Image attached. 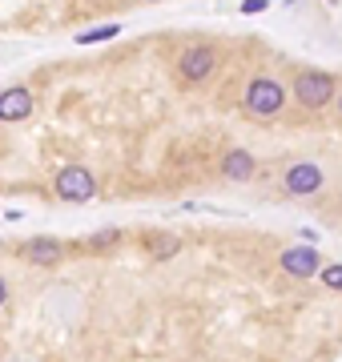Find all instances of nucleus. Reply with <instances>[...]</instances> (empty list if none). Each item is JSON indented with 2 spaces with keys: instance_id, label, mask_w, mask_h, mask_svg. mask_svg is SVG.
<instances>
[{
  "instance_id": "4",
  "label": "nucleus",
  "mask_w": 342,
  "mask_h": 362,
  "mask_svg": "<svg viewBox=\"0 0 342 362\" xmlns=\"http://www.w3.org/2000/svg\"><path fill=\"white\" fill-rule=\"evenodd\" d=\"M177 69H182L185 81H206L218 69V49H210V45H189L182 52V61H177Z\"/></svg>"
},
{
  "instance_id": "13",
  "label": "nucleus",
  "mask_w": 342,
  "mask_h": 362,
  "mask_svg": "<svg viewBox=\"0 0 342 362\" xmlns=\"http://www.w3.org/2000/svg\"><path fill=\"white\" fill-rule=\"evenodd\" d=\"M113 242H117V230H105V233H97V238H93V250L113 246Z\"/></svg>"
},
{
  "instance_id": "6",
  "label": "nucleus",
  "mask_w": 342,
  "mask_h": 362,
  "mask_svg": "<svg viewBox=\"0 0 342 362\" xmlns=\"http://www.w3.org/2000/svg\"><path fill=\"white\" fill-rule=\"evenodd\" d=\"M318 250L314 246H290L286 254H282V270L294 274V278H310V274H318Z\"/></svg>"
},
{
  "instance_id": "1",
  "label": "nucleus",
  "mask_w": 342,
  "mask_h": 362,
  "mask_svg": "<svg viewBox=\"0 0 342 362\" xmlns=\"http://www.w3.org/2000/svg\"><path fill=\"white\" fill-rule=\"evenodd\" d=\"M282 105H286V89L274 77H254L246 85V109L254 117H274Z\"/></svg>"
},
{
  "instance_id": "10",
  "label": "nucleus",
  "mask_w": 342,
  "mask_h": 362,
  "mask_svg": "<svg viewBox=\"0 0 342 362\" xmlns=\"http://www.w3.org/2000/svg\"><path fill=\"white\" fill-rule=\"evenodd\" d=\"M149 250H153L158 262H170L173 254L182 250V238H173V233H153V238H149Z\"/></svg>"
},
{
  "instance_id": "5",
  "label": "nucleus",
  "mask_w": 342,
  "mask_h": 362,
  "mask_svg": "<svg viewBox=\"0 0 342 362\" xmlns=\"http://www.w3.org/2000/svg\"><path fill=\"white\" fill-rule=\"evenodd\" d=\"M322 169L314 165V161H298V165H290L286 169V194H294V197H310V194H318L322 189Z\"/></svg>"
},
{
  "instance_id": "8",
  "label": "nucleus",
  "mask_w": 342,
  "mask_h": 362,
  "mask_svg": "<svg viewBox=\"0 0 342 362\" xmlns=\"http://www.w3.org/2000/svg\"><path fill=\"white\" fill-rule=\"evenodd\" d=\"M61 254H65L61 238H28V246H25V258L33 266H53V262H61Z\"/></svg>"
},
{
  "instance_id": "11",
  "label": "nucleus",
  "mask_w": 342,
  "mask_h": 362,
  "mask_svg": "<svg viewBox=\"0 0 342 362\" xmlns=\"http://www.w3.org/2000/svg\"><path fill=\"white\" fill-rule=\"evenodd\" d=\"M121 33V25H101V28H93V33H81L77 45H93V40H113Z\"/></svg>"
},
{
  "instance_id": "9",
  "label": "nucleus",
  "mask_w": 342,
  "mask_h": 362,
  "mask_svg": "<svg viewBox=\"0 0 342 362\" xmlns=\"http://www.w3.org/2000/svg\"><path fill=\"white\" fill-rule=\"evenodd\" d=\"M254 169H258V161H254L250 149H230V153L222 157V173L230 181H246L254 177Z\"/></svg>"
},
{
  "instance_id": "15",
  "label": "nucleus",
  "mask_w": 342,
  "mask_h": 362,
  "mask_svg": "<svg viewBox=\"0 0 342 362\" xmlns=\"http://www.w3.org/2000/svg\"><path fill=\"white\" fill-rule=\"evenodd\" d=\"M4 298H8V286H4V278H0V306H4Z\"/></svg>"
},
{
  "instance_id": "14",
  "label": "nucleus",
  "mask_w": 342,
  "mask_h": 362,
  "mask_svg": "<svg viewBox=\"0 0 342 362\" xmlns=\"http://www.w3.org/2000/svg\"><path fill=\"white\" fill-rule=\"evenodd\" d=\"M242 13H266V0H242Z\"/></svg>"
},
{
  "instance_id": "3",
  "label": "nucleus",
  "mask_w": 342,
  "mask_h": 362,
  "mask_svg": "<svg viewBox=\"0 0 342 362\" xmlns=\"http://www.w3.org/2000/svg\"><path fill=\"white\" fill-rule=\"evenodd\" d=\"M57 194H61V202H93L97 177L85 165H65L57 173Z\"/></svg>"
},
{
  "instance_id": "2",
  "label": "nucleus",
  "mask_w": 342,
  "mask_h": 362,
  "mask_svg": "<svg viewBox=\"0 0 342 362\" xmlns=\"http://www.w3.org/2000/svg\"><path fill=\"white\" fill-rule=\"evenodd\" d=\"M294 97H298V105H306V109H326V105L334 101V81H330L326 73H298V77H294Z\"/></svg>"
},
{
  "instance_id": "17",
  "label": "nucleus",
  "mask_w": 342,
  "mask_h": 362,
  "mask_svg": "<svg viewBox=\"0 0 342 362\" xmlns=\"http://www.w3.org/2000/svg\"><path fill=\"white\" fill-rule=\"evenodd\" d=\"M330 4H334V0H330Z\"/></svg>"
},
{
  "instance_id": "16",
  "label": "nucleus",
  "mask_w": 342,
  "mask_h": 362,
  "mask_svg": "<svg viewBox=\"0 0 342 362\" xmlns=\"http://www.w3.org/2000/svg\"><path fill=\"white\" fill-rule=\"evenodd\" d=\"M338 109H342V93H338Z\"/></svg>"
},
{
  "instance_id": "7",
  "label": "nucleus",
  "mask_w": 342,
  "mask_h": 362,
  "mask_svg": "<svg viewBox=\"0 0 342 362\" xmlns=\"http://www.w3.org/2000/svg\"><path fill=\"white\" fill-rule=\"evenodd\" d=\"M33 113V93L28 89H8L0 93V121H25V117Z\"/></svg>"
},
{
  "instance_id": "12",
  "label": "nucleus",
  "mask_w": 342,
  "mask_h": 362,
  "mask_svg": "<svg viewBox=\"0 0 342 362\" xmlns=\"http://www.w3.org/2000/svg\"><path fill=\"white\" fill-rule=\"evenodd\" d=\"M322 286H330V290H342V266H326V270H322Z\"/></svg>"
}]
</instances>
